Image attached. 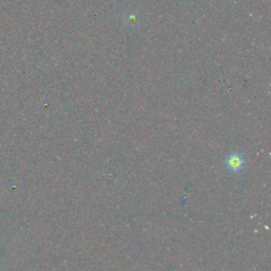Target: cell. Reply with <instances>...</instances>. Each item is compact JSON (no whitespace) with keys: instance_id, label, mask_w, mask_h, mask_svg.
I'll list each match as a JSON object with an SVG mask.
<instances>
[{"instance_id":"1","label":"cell","mask_w":271,"mask_h":271,"mask_svg":"<svg viewBox=\"0 0 271 271\" xmlns=\"http://www.w3.org/2000/svg\"><path fill=\"white\" fill-rule=\"evenodd\" d=\"M227 168L232 170V172H237L240 170L245 166V159L243 155L238 152H233L226 159Z\"/></svg>"}]
</instances>
